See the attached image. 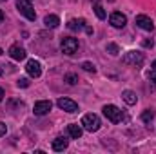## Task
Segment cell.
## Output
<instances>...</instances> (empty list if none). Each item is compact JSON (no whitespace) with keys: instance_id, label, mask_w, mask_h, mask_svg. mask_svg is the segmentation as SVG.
<instances>
[{"instance_id":"cell-8","label":"cell","mask_w":156,"mask_h":154,"mask_svg":"<svg viewBox=\"0 0 156 154\" xmlns=\"http://www.w3.org/2000/svg\"><path fill=\"white\" fill-rule=\"evenodd\" d=\"M109 22H111V26L113 27H123L125 24H127V16L123 15V13H120V11H115L111 16H109Z\"/></svg>"},{"instance_id":"cell-26","label":"cell","mask_w":156,"mask_h":154,"mask_svg":"<svg viewBox=\"0 0 156 154\" xmlns=\"http://www.w3.org/2000/svg\"><path fill=\"white\" fill-rule=\"evenodd\" d=\"M151 69H153V71H156V60L153 62V64H151Z\"/></svg>"},{"instance_id":"cell-11","label":"cell","mask_w":156,"mask_h":154,"mask_svg":"<svg viewBox=\"0 0 156 154\" xmlns=\"http://www.w3.org/2000/svg\"><path fill=\"white\" fill-rule=\"evenodd\" d=\"M9 56L13 60H24L26 58V49L20 47V45H11L9 47Z\"/></svg>"},{"instance_id":"cell-28","label":"cell","mask_w":156,"mask_h":154,"mask_svg":"<svg viewBox=\"0 0 156 154\" xmlns=\"http://www.w3.org/2000/svg\"><path fill=\"white\" fill-rule=\"evenodd\" d=\"M2 98H4V89L0 87V102H2Z\"/></svg>"},{"instance_id":"cell-6","label":"cell","mask_w":156,"mask_h":154,"mask_svg":"<svg viewBox=\"0 0 156 154\" xmlns=\"http://www.w3.org/2000/svg\"><path fill=\"white\" fill-rule=\"evenodd\" d=\"M56 105H58L62 111H66V113H76L78 111V103L73 102V100H69V98H60V100L56 102Z\"/></svg>"},{"instance_id":"cell-29","label":"cell","mask_w":156,"mask_h":154,"mask_svg":"<svg viewBox=\"0 0 156 154\" xmlns=\"http://www.w3.org/2000/svg\"><path fill=\"white\" fill-rule=\"evenodd\" d=\"M2 75H4V69H2V65H0V76H2Z\"/></svg>"},{"instance_id":"cell-14","label":"cell","mask_w":156,"mask_h":154,"mask_svg":"<svg viewBox=\"0 0 156 154\" xmlns=\"http://www.w3.org/2000/svg\"><path fill=\"white\" fill-rule=\"evenodd\" d=\"M83 26H85V20H83V18H73V20H69V24H67V27H69L71 31H80V29H83Z\"/></svg>"},{"instance_id":"cell-27","label":"cell","mask_w":156,"mask_h":154,"mask_svg":"<svg viewBox=\"0 0 156 154\" xmlns=\"http://www.w3.org/2000/svg\"><path fill=\"white\" fill-rule=\"evenodd\" d=\"M4 22V13H2V9H0V24Z\"/></svg>"},{"instance_id":"cell-4","label":"cell","mask_w":156,"mask_h":154,"mask_svg":"<svg viewBox=\"0 0 156 154\" xmlns=\"http://www.w3.org/2000/svg\"><path fill=\"white\" fill-rule=\"evenodd\" d=\"M104 114H105V118L109 121H113V123H120L123 120V113L118 109L116 105H111V103L104 107Z\"/></svg>"},{"instance_id":"cell-18","label":"cell","mask_w":156,"mask_h":154,"mask_svg":"<svg viewBox=\"0 0 156 154\" xmlns=\"http://www.w3.org/2000/svg\"><path fill=\"white\" fill-rule=\"evenodd\" d=\"M153 118H154V111H144V114H142V120H144L145 123L153 121Z\"/></svg>"},{"instance_id":"cell-1","label":"cell","mask_w":156,"mask_h":154,"mask_svg":"<svg viewBox=\"0 0 156 154\" xmlns=\"http://www.w3.org/2000/svg\"><path fill=\"white\" fill-rule=\"evenodd\" d=\"M85 131H89V132H96L98 129H100V118L96 114H93V113H89V114H83L82 118V123H80Z\"/></svg>"},{"instance_id":"cell-12","label":"cell","mask_w":156,"mask_h":154,"mask_svg":"<svg viewBox=\"0 0 156 154\" xmlns=\"http://www.w3.org/2000/svg\"><path fill=\"white\" fill-rule=\"evenodd\" d=\"M67 145H69V142H67L64 136H58V138H55V140H53V151H56V152L66 151V149H67Z\"/></svg>"},{"instance_id":"cell-24","label":"cell","mask_w":156,"mask_h":154,"mask_svg":"<svg viewBox=\"0 0 156 154\" xmlns=\"http://www.w3.org/2000/svg\"><path fill=\"white\" fill-rule=\"evenodd\" d=\"M142 45H144V47H153V45H154V42H153V40H144V42H142Z\"/></svg>"},{"instance_id":"cell-5","label":"cell","mask_w":156,"mask_h":154,"mask_svg":"<svg viewBox=\"0 0 156 154\" xmlns=\"http://www.w3.org/2000/svg\"><path fill=\"white\" fill-rule=\"evenodd\" d=\"M60 47H62L64 54H75L78 51V40L73 38V37H66V38H62Z\"/></svg>"},{"instance_id":"cell-16","label":"cell","mask_w":156,"mask_h":154,"mask_svg":"<svg viewBox=\"0 0 156 154\" xmlns=\"http://www.w3.org/2000/svg\"><path fill=\"white\" fill-rule=\"evenodd\" d=\"M122 98H123V102L129 103V105H134L136 100H138V96H136L133 91H123V93H122Z\"/></svg>"},{"instance_id":"cell-22","label":"cell","mask_w":156,"mask_h":154,"mask_svg":"<svg viewBox=\"0 0 156 154\" xmlns=\"http://www.w3.org/2000/svg\"><path fill=\"white\" fill-rule=\"evenodd\" d=\"M16 83H18V87H29V80L27 78H20Z\"/></svg>"},{"instance_id":"cell-13","label":"cell","mask_w":156,"mask_h":154,"mask_svg":"<svg viewBox=\"0 0 156 154\" xmlns=\"http://www.w3.org/2000/svg\"><path fill=\"white\" fill-rule=\"evenodd\" d=\"M67 132H69V136L71 138H75V140H78L80 136H82V127L78 125V123H71V125H67Z\"/></svg>"},{"instance_id":"cell-2","label":"cell","mask_w":156,"mask_h":154,"mask_svg":"<svg viewBox=\"0 0 156 154\" xmlns=\"http://www.w3.org/2000/svg\"><path fill=\"white\" fill-rule=\"evenodd\" d=\"M16 7H18V11H20L27 20H35V18H37V13H35V9H33L31 0H16Z\"/></svg>"},{"instance_id":"cell-9","label":"cell","mask_w":156,"mask_h":154,"mask_svg":"<svg viewBox=\"0 0 156 154\" xmlns=\"http://www.w3.org/2000/svg\"><path fill=\"white\" fill-rule=\"evenodd\" d=\"M136 26H138L140 29H144V31H153V29H154L153 20H151L149 16H145V15H138V16H136Z\"/></svg>"},{"instance_id":"cell-15","label":"cell","mask_w":156,"mask_h":154,"mask_svg":"<svg viewBox=\"0 0 156 154\" xmlns=\"http://www.w3.org/2000/svg\"><path fill=\"white\" fill-rule=\"evenodd\" d=\"M44 24H45V27H51V29H55V27L60 24V18H58L56 15H47V16L44 18Z\"/></svg>"},{"instance_id":"cell-3","label":"cell","mask_w":156,"mask_h":154,"mask_svg":"<svg viewBox=\"0 0 156 154\" xmlns=\"http://www.w3.org/2000/svg\"><path fill=\"white\" fill-rule=\"evenodd\" d=\"M122 62L127 64V65H134V67H140L144 64V54L138 53V51H129L122 56Z\"/></svg>"},{"instance_id":"cell-20","label":"cell","mask_w":156,"mask_h":154,"mask_svg":"<svg viewBox=\"0 0 156 154\" xmlns=\"http://www.w3.org/2000/svg\"><path fill=\"white\" fill-rule=\"evenodd\" d=\"M64 80H66L67 83H71V85H75V83H78V76H76V75H73V73L66 75V76H64Z\"/></svg>"},{"instance_id":"cell-19","label":"cell","mask_w":156,"mask_h":154,"mask_svg":"<svg viewBox=\"0 0 156 154\" xmlns=\"http://www.w3.org/2000/svg\"><path fill=\"white\" fill-rule=\"evenodd\" d=\"M107 53H111L113 56H116L118 53H120V47H118L116 44H107Z\"/></svg>"},{"instance_id":"cell-17","label":"cell","mask_w":156,"mask_h":154,"mask_svg":"<svg viewBox=\"0 0 156 154\" xmlns=\"http://www.w3.org/2000/svg\"><path fill=\"white\" fill-rule=\"evenodd\" d=\"M94 13H96V16H98L100 20H104V18L107 16V15H105V9H104V7H102V5H100L98 2L94 4Z\"/></svg>"},{"instance_id":"cell-7","label":"cell","mask_w":156,"mask_h":154,"mask_svg":"<svg viewBox=\"0 0 156 154\" xmlns=\"http://www.w3.org/2000/svg\"><path fill=\"white\" fill-rule=\"evenodd\" d=\"M51 107H53V103H51L49 100H40V102L35 103L33 113H35L37 116H44V114H47V113L51 111Z\"/></svg>"},{"instance_id":"cell-25","label":"cell","mask_w":156,"mask_h":154,"mask_svg":"<svg viewBox=\"0 0 156 154\" xmlns=\"http://www.w3.org/2000/svg\"><path fill=\"white\" fill-rule=\"evenodd\" d=\"M147 78H149V80H153V82H156V71H153V69H151V71L147 73Z\"/></svg>"},{"instance_id":"cell-21","label":"cell","mask_w":156,"mask_h":154,"mask_svg":"<svg viewBox=\"0 0 156 154\" xmlns=\"http://www.w3.org/2000/svg\"><path fill=\"white\" fill-rule=\"evenodd\" d=\"M82 69L87 71V73H96V67H94L91 62H83V64H82Z\"/></svg>"},{"instance_id":"cell-30","label":"cell","mask_w":156,"mask_h":154,"mask_svg":"<svg viewBox=\"0 0 156 154\" xmlns=\"http://www.w3.org/2000/svg\"><path fill=\"white\" fill-rule=\"evenodd\" d=\"M0 54H2V49H0Z\"/></svg>"},{"instance_id":"cell-23","label":"cell","mask_w":156,"mask_h":154,"mask_svg":"<svg viewBox=\"0 0 156 154\" xmlns=\"http://www.w3.org/2000/svg\"><path fill=\"white\" fill-rule=\"evenodd\" d=\"M5 132H7V127H5V123H2V121H0V138H2V136H5Z\"/></svg>"},{"instance_id":"cell-10","label":"cell","mask_w":156,"mask_h":154,"mask_svg":"<svg viewBox=\"0 0 156 154\" xmlns=\"http://www.w3.org/2000/svg\"><path fill=\"white\" fill-rule=\"evenodd\" d=\"M26 71H27V75L31 78H38L42 75V67H40V64L37 60H29L26 64Z\"/></svg>"}]
</instances>
